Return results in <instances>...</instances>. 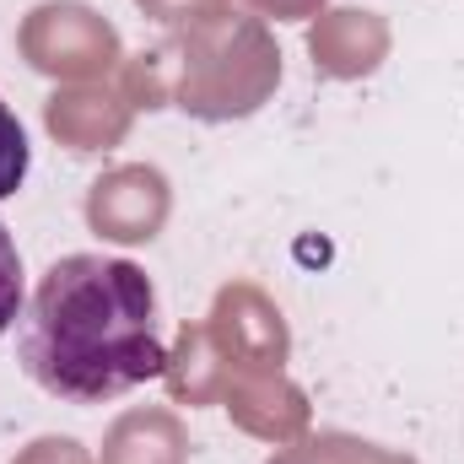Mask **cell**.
<instances>
[{"mask_svg": "<svg viewBox=\"0 0 464 464\" xmlns=\"http://www.w3.org/2000/svg\"><path fill=\"white\" fill-rule=\"evenodd\" d=\"M16 351L27 378L65 405H103L168 372L157 286L114 254H65L33 286Z\"/></svg>", "mask_w": 464, "mask_h": 464, "instance_id": "obj_1", "label": "cell"}, {"mask_svg": "<svg viewBox=\"0 0 464 464\" xmlns=\"http://www.w3.org/2000/svg\"><path fill=\"white\" fill-rule=\"evenodd\" d=\"M27 162H33V151H27V130H22V119L0 103V200H11V195L22 189Z\"/></svg>", "mask_w": 464, "mask_h": 464, "instance_id": "obj_2", "label": "cell"}, {"mask_svg": "<svg viewBox=\"0 0 464 464\" xmlns=\"http://www.w3.org/2000/svg\"><path fill=\"white\" fill-rule=\"evenodd\" d=\"M27 308V281H22V254H16V237L0 222V335L22 319Z\"/></svg>", "mask_w": 464, "mask_h": 464, "instance_id": "obj_3", "label": "cell"}]
</instances>
